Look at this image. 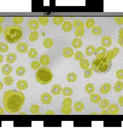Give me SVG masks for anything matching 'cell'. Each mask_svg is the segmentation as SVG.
Returning a JSON list of instances; mask_svg holds the SVG:
<instances>
[{"label":"cell","mask_w":123,"mask_h":133,"mask_svg":"<svg viewBox=\"0 0 123 133\" xmlns=\"http://www.w3.org/2000/svg\"><path fill=\"white\" fill-rule=\"evenodd\" d=\"M51 92L53 95H58L62 92V88L59 85H54L51 88Z\"/></svg>","instance_id":"cell-21"},{"label":"cell","mask_w":123,"mask_h":133,"mask_svg":"<svg viewBox=\"0 0 123 133\" xmlns=\"http://www.w3.org/2000/svg\"><path fill=\"white\" fill-rule=\"evenodd\" d=\"M89 99H90V101H91L92 103H94V104H98V103H100L101 97H100V96L98 94L92 93V94H90Z\"/></svg>","instance_id":"cell-15"},{"label":"cell","mask_w":123,"mask_h":133,"mask_svg":"<svg viewBox=\"0 0 123 133\" xmlns=\"http://www.w3.org/2000/svg\"><path fill=\"white\" fill-rule=\"evenodd\" d=\"M53 78L51 70L48 67H40L35 73V79L37 82L41 85H46L52 82Z\"/></svg>","instance_id":"cell-4"},{"label":"cell","mask_w":123,"mask_h":133,"mask_svg":"<svg viewBox=\"0 0 123 133\" xmlns=\"http://www.w3.org/2000/svg\"><path fill=\"white\" fill-rule=\"evenodd\" d=\"M43 45L45 48H50L52 45H53V41L52 40V39L50 38H46L44 40Z\"/></svg>","instance_id":"cell-23"},{"label":"cell","mask_w":123,"mask_h":133,"mask_svg":"<svg viewBox=\"0 0 123 133\" xmlns=\"http://www.w3.org/2000/svg\"><path fill=\"white\" fill-rule=\"evenodd\" d=\"M28 57H29L34 58V57H36L37 55H38V51H36L35 48H31V49L28 51Z\"/></svg>","instance_id":"cell-42"},{"label":"cell","mask_w":123,"mask_h":133,"mask_svg":"<svg viewBox=\"0 0 123 133\" xmlns=\"http://www.w3.org/2000/svg\"><path fill=\"white\" fill-rule=\"evenodd\" d=\"M16 55L14 53H9L6 57V61L8 63H14L16 61Z\"/></svg>","instance_id":"cell-20"},{"label":"cell","mask_w":123,"mask_h":133,"mask_svg":"<svg viewBox=\"0 0 123 133\" xmlns=\"http://www.w3.org/2000/svg\"><path fill=\"white\" fill-rule=\"evenodd\" d=\"M4 21V17H0V23H2Z\"/></svg>","instance_id":"cell-57"},{"label":"cell","mask_w":123,"mask_h":133,"mask_svg":"<svg viewBox=\"0 0 123 133\" xmlns=\"http://www.w3.org/2000/svg\"><path fill=\"white\" fill-rule=\"evenodd\" d=\"M111 90V85L110 83H104L100 88V91L101 94H107Z\"/></svg>","instance_id":"cell-14"},{"label":"cell","mask_w":123,"mask_h":133,"mask_svg":"<svg viewBox=\"0 0 123 133\" xmlns=\"http://www.w3.org/2000/svg\"><path fill=\"white\" fill-rule=\"evenodd\" d=\"M118 104L120 106L123 107V95L120 96L119 98H118Z\"/></svg>","instance_id":"cell-52"},{"label":"cell","mask_w":123,"mask_h":133,"mask_svg":"<svg viewBox=\"0 0 123 133\" xmlns=\"http://www.w3.org/2000/svg\"><path fill=\"white\" fill-rule=\"evenodd\" d=\"M85 90H86V92L88 93V94H92L94 92V86L93 84L92 83H88L86 87H85Z\"/></svg>","instance_id":"cell-30"},{"label":"cell","mask_w":123,"mask_h":133,"mask_svg":"<svg viewBox=\"0 0 123 133\" xmlns=\"http://www.w3.org/2000/svg\"><path fill=\"white\" fill-rule=\"evenodd\" d=\"M20 114H21V115H26V113H20Z\"/></svg>","instance_id":"cell-61"},{"label":"cell","mask_w":123,"mask_h":133,"mask_svg":"<svg viewBox=\"0 0 123 133\" xmlns=\"http://www.w3.org/2000/svg\"><path fill=\"white\" fill-rule=\"evenodd\" d=\"M46 114L47 115V114H51V115H54L55 113H54V112L53 111H52V110H47L46 112Z\"/></svg>","instance_id":"cell-54"},{"label":"cell","mask_w":123,"mask_h":133,"mask_svg":"<svg viewBox=\"0 0 123 133\" xmlns=\"http://www.w3.org/2000/svg\"><path fill=\"white\" fill-rule=\"evenodd\" d=\"M91 115H98L97 113H91Z\"/></svg>","instance_id":"cell-60"},{"label":"cell","mask_w":123,"mask_h":133,"mask_svg":"<svg viewBox=\"0 0 123 133\" xmlns=\"http://www.w3.org/2000/svg\"><path fill=\"white\" fill-rule=\"evenodd\" d=\"M40 101L44 104H50L52 101V96L48 93H44L40 96Z\"/></svg>","instance_id":"cell-7"},{"label":"cell","mask_w":123,"mask_h":133,"mask_svg":"<svg viewBox=\"0 0 123 133\" xmlns=\"http://www.w3.org/2000/svg\"><path fill=\"white\" fill-rule=\"evenodd\" d=\"M24 102V94L20 90L9 89L6 91L3 95L4 108L9 113H16L20 112Z\"/></svg>","instance_id":"cell-1"},{"label":"cell","mask_w":123,"mask_h":133,"mask_svg":"<svg viewBox=\"0 0 123 133\" xmlns=\"http://www.w3.org/2000/svg\"><path fill=\"white\" fill-rule=\"evenodd\" d=\"M94 26V20L92 18H88L86 21V26L87 28H92Z\"/></svg>","instance_id":"cell-40"},{"label":"cell","mask_w":123,"mask_h":133,"mask_svg":"<svg viewBox=\"0 0 123 133\" xmlns=\"http://www.w3.org/2000/svg\"><path fill=\"white\" fill-rule=\"evenodd\" d=\"M28 45L25 42H19L16 45V50L20 53H26L28 51Z\"/></svg>","instance_id":"cell-8"},{"label":"cell","mask_w":123,"mask_h":133,"mask_svg":"<svg viewBox=\"0 0 123 133\" xmlns=\"http://www.w3.org/2000/svg\"><path fill=\"white\" fill-rule=\"evenodd\" d=\"M91 31H92V33L93 35H94V36H98V35H100L102 32L101 28L99 26H97V25H95L93 27H92V30Z\"/></svg>","instance_id":"cell-25"},{"label":"cell","mask_w":123,"mask_h":133,"mask_svg":"<svg viewBox=\"0 0 123 133\" xmlns=\"http://www.w3.org/2000/svg\"><path fill=\"white\" fill-rule=\"evenodd\" d=\"M115 21L117 24H122L123 23V17H116Z\"/></svg>","instance_id":"cell-51"},{"label":"cell","mask_w":123,"mask_h":133,"mask_svg":"<svg viewBox=\"0 0 123 133\" xmlns=\"http://www.w3.org/2000/svg\"><path fill=\"white\" fill-rule=\"evenodd\" d=\"M106 52V49L104 46H99L97 48H95L94 54L96 56V57H105Z\"/></svg>","instance_id":"cell-6"},{"label":"cell","mask_w":123,"mask_h":133,"mask_svg":"<svg viewBox=\"0 0 123 133\" xmlns=\"http://www.w3.org/2000/svg\"><path fill=\"white\" fill-rule=\"evenodd\" d=\"M123 88V83L122 82V81L118 80L116 82L115 85H114V89L116 92H120Z\"/></svg>","instance_id":"cell-29"},{"label":"cell","mask_w":123,"mask_h":133,"mask_svg":"<svg viewBox=\"0 0 123 133\" xmlns=\"http://www.w3.org/2000/svg\"><path fill=\"white\" fill-rule=\"evenodd\" d=\"M116 77L119 79V80H122L123 79V70L120 69V70H118L116 71Z\"/></svg>","instance_id":"cell-50"},{"label":"cell","mask_w":123,"mask_h":133,"mask_svg":"<svg viewBox=\"0 0 123 133\" xmlns=\"http://www.w3.org/2000/svg\"><path fill=\"white\" fill-rule=\"evenodd\" d=\"M50 57L47 54H43L40 57V63L44 66H47L50 63Z\"/></svg>","instance_id":"cell-17"},{"label":"cell","mask_w":123,"mask_h":133,"mask_svg":"<svg viewBox=\"0 0 123 133\" xmlns=\"http://www.w3.org/2000/svg\"><path fill=\"white\" fill-rule=\"evenodd\" d=\"M3 61V57L2 54H0V63H2Z\"/></svg>","instance_id":"cell-58"},{"label":"cell","mask_w":123,"mask_h":133,"mask_svg":"<svg viewBox=\"0 0 123 133\" xmlns=\"http://www.w3.org/2000/svg\"><path fill=\"white\" fill-rule=\"evenodd\" d=\"M71 104H72V100L69 97H65L62 101V107H70Z\"/></svg>","instance_id":"cell-37"},{"label":"cell","mask_w":123,"mask_h":133,"mask_svg":"<svg viewBox=\"0 0 123 133\" xmlns=\"http://www.w3.org/2000/svg\"><path fill=\"white\" fill-rule=\"evenodd\" d=\"M82 45V42L80 38H75L72 41V46L74 48H80Z\"/></svg>","instance_id":"cell-19"},{"label":"cell","mask_w":123,"mask_h":133,"mask_svg":"<svg viewBox=\"0 0 123 133\" xmlns=\"http://www.w3.org/2000/svg\"><path fill=\"white\" fill-rule=\"evenodd\" d=\"M38 38V33L37 31H34V32H32L30 34H29V36H28V39L29 40L33 42H35Z\"/></svg>","instance_id":"cell-34"},{"label":"cell","mask_w":123,"mask_h":133,"mask_svg":"<svg viewBox=\"0 0 123 133\" xmlns=\"http://www.w3.org/2000/svg\"><path fill=\"white\" fill-rule=\"evenodd\" d=\"M8 46L6 43L4 42H0V52L2 53H4L6 51H8Z\"/></svg>","instance_id":"cell-45"},{"label":"cell","mask_w":123,"mask_h":133,"mask_svg":"<svg viewBox=\"0 0 123 133\" xmlns=\"http://www.w3.org/2000/svg\"><path fill=\"white\" fill-rule=\"evenodd\" d=\"M30 111L32 114H37L39 112V106L38 104H33L30 107Z\"/></svg>","instance_id":"cell-41"},{"label":"cell","mask_w":123,"mask_h":133,"mask_svg":"<svg viewBox=\"0 0 123 133\" xmlns=\"http://www.w3.org/2000/svg\"><path fill=\"white\" fill-rule=\"evenodd\" d=\"M62 94L64 96H66V97L70 96L72 94V93H73V90L70 87H64V88H63L62 90Z\"/></svg>","instance_id":"cell-26"},{"label":"cell","mask_w":123,"mask_h":133,"mask_svg":"<svg viewBox=\"0 0 123 133\" xmlns=\"http://www.w3.org/2000/svg\"><path fill=\"white\" fill-rule=\"evenodd\" d=\"M2 88H3V84H2V82L0 81V90H2Z\"/></svg>","instance_id":"cell-59"},{"label":"cell","mask_w":123,"mask_h":133,"mask_svg":"<svg viewBox=\"0 0 123 133\" xmlns=\"http://www.w3.org/2000/svg\"><path fill=\"white\" fill-rule=\"evenodd\" d=\"M76 78H77V76H76V73H70L67 76V80L69 82H75L76 80Z\"/></svg>","instance_id":"cell-31"},{"label":"cell","mask_w":123,"mask_h":133,"mask_svg":"<svg viewBox=\"0 0 123 133\" xmlns=\"http://www.w3.org/2000/svg\"><path fill=\"white\" fill-rule=\"evenodd\" d=\"M118 52H119V49H118V48H112V49H111V50L106 51V54H105V57H106L108 60H112V59L118 54Z\"/></svg>","instance_id":"cell-5"},{"label":"cell","mask_w":123,"mask_h":133,"mask_svg":"<svg viewBox=\"0 0 123 133\" xmlns=\"http://www.w3.org/2000/svg\"><path fill=\"white\" fill-rule=\"evenodd\" d=\"M110 113H109V111L108 110H103L101 112H100V114L101 115H103V114H104V115H108Z\"/></svg>","instance_id":"cell-53"},{"label":"cell","mask_w":123,"mask_h":133,"mask_svg":"<svg viewBox=\"0 0 123 133\" xmlns=\"http://www.w3.org/2000/svg\"><path fill=\"white\" fill-rule=\"evenodd\" d=\"M62 55L66 58H70L74 55V51L72 48L69 47L64 48L62 51Z\"/></svg>","instance_id":"cell-11"},{"label":"cell","mask_w":123,"mask_h":133,"mask_svg":"<svg viewBox=\"0 0 123 133\" xmlns=\"http://www.w3.org/2000/svg\"><path fill=\"white\" fill-rule=\"evenodd\" d=\"M84 57V54H82V52L81 51H76L74 53V58L75 60H78V61H80L82 59H83Z\"/></svg>","instance_id":"cell-43"},{"label":"cell","mask_w":123,"mask_h":133,"mask_svg":"<svg viewBox=\"0 0 123 133\" xmlns=\"http://www.w3.org/2000/svg\"><path fill=\"white\" fill-rule=\"evenodd\" d=\"M80 66L82 69V70H86L87 68H88L89 66V62L88 60L86 59H82L80 61Z\"/></svg>","instance_id":"cell-27"},{"label":"cell","mask_w":123,"mask_h":133,"mask_svg":"<svg viewBox=\"0 0 123 133\" xmlns=\"http://www.w3.org/2000/svg\"><path fill=\"white\" fill-rule=\"evenodd\" d=\"M83 75H84V76H85L86 78H89V77H91L92 75V69H90V68L86 69L85 71H84Z\"/></svg>","instance_id":"cell-49"},{"label":"cell","mask_w":123,"mask_h":133,"mask_svg":"<svg viewBox=\"0 0 123 133\" xmlns=\"http://www.w3.org/2000/svg\"><path fill=\"white\" fill-rule=\"evenodd\" d=\"M73 25L76 29H84V26H85L84 23L80 20H75L73 23Z\"/></svg>","instance_id":"cell-24"},{"label":"cell","mask_w":123,"mask_h":133,"mask_svg":"<svg viewBox=\"0 0 123 133\" xmlns=\"http://www.w3.org/2000/svg\"><path fill=\"white\" fill-rule=\"evenodd\" d=\"M12 20L15 24H20L23 21V17H14Z\"/></svg>","instance_id":"cell-48"},{"label":"cell","mask_w":123,"mask_h":133,"mask_svg":"<svg viewBox=\"0 0 123 133\" xmlns=\"http://www.w3.org/2000/svg\"><path fill=\"white\" fill-rule=\"evenodd\" d=\"M101 45L104 47H110L112 45V39L110 36H104L101 39Z\"/></svg>","instance_id":"cell-12"},{"label":"cell","mask_w":123,"mask_h":133,"mask_svg":"<svg viewBox=\"0 0 123 133\" xmlns=\"http://www.w3.org/2000/svg\"><path fill=\"white\" fill-rule=\"evenodd\" d=\"M4 110L0 107V115H4Z\"/></svg>","instance_id":"cell-55"},{"label":"cell","mask_w":123,"mask_h":133,"mask_svg":"<svg viewBox=\"0 0 123 133\" xmlns=\"http://www.w3.org/2000/svg\"><path fill=\"white\" fill-rule=\"evenodd\" d=\"M16 73L18 76H22L26 73V69L23 66H19L16 70Z\"/></svg>","instance_id":"cell-36"},{"label":"cell","mask_w":123,"mask_h":133,"mask_svg":"<svg viewBox=\"0 0 123 133\" xmlns=\"http://www.w3.org/2000/svg\"><path fill=\"white\" fill-rule=\"evenodd\" d=\"M2 72L4 75H9L12 72V67L10 64H4L2 67Z\"/></svg>","instance_id":"cell-18"},{"label":"cell","mask_w":123,"mask_h":133,"mask_svg":"<svg viewBox=\"0 0 123 133\" xmlns=\"http://www.w3.org/2000/svg\"><path fill=\"white\" fill-rule=\"evenodd\" d=\"M84 33H85L84 29H76V30H75V35H76V36H77L78 38L83 36Z\"/></svg>","instance_id":"cell-47"},{"label":"cell","mask_w":123,"mask_h":133,"mask_svg":"<svg viewBox=\"0 0 123 133\" xmlns=\"http://www.w3.org/2000/svg\"><path fill=\"white\" fill-rule=\"evenodd\" d=\"M112 66L111 60H108L106 57H96L93 60L92 63V69L93 71L99 73H106L109 72Z\"/></svg>","instance_id":"cell-3"},{"label":"cell","mask_w":123,"mask_h":133,"mask_svg":"<svg viewBox=\"0 0 123 133\" xmlns=\"http://www.w3.org/2000/svg\"><path fill=\"white\" fill-rule=\"evenodd\" d=\"M16 87L19 90H25L28 88V82L26 80H20L16 83Z\"/></svg>","instance_id":"cell-16"},{"label":"cell","mask_w":123,"mask_h":133,"mask_svg":"<svg viewBox=\"0 0 123 133\" xmlns=\"http://www.w3.org/2000/svg\"><path fill=\"white\" fill-rule=\"evenodd\" d=\"M13 82H14L13 78H12L11 76H10L9 75H7V76L4 78V84L7 85H12Z\"/></svg>","instance_id":"cell-39"},{"label":"cell","mask_w":123,"mask_h":133,"mask_svg":"<svg viewBox=\"0 0 123 133\" xmlns=\"http://www.w3.org/2000/svg\"><path fill=\"white\" fill-rule=\"evenodd\" d=\"M94 50H95V48L93 45H88L86 48V54L88 56H91L92 54H94Z\"/></svg>","instance_id":"cell-32"},{"label":"cell","mask_w":123,"mask_h":133,"mask_svg":"<svg viewBox=\"0 0 123 133\" xmlns=\"http://www.w3.org/2000/svg\"><path fill=\"white\" fill-rule=\"evenodd\" d=\"M62 28L64 32H70L73 28V23L70 21H64L62 25Z\"/></svg>","instance_id":"cell-13"},{"label":"cell","mask_w":123,"mask_h":133,"mask_svg":"<svg viewBox=\"0 0 123 133\" xmlns=\"http://www.w3.org/2000/svg\"><path fill=\"white\" fill-rule=\"evenodd\" d=\"M110 105V102L107 99H104L100 101V107L103 110L107 109Z\"/></svg>","instance_id":"cell-33"},{"label":"cell","mask_w":123,"mask_h":133,"mask_svg":"<svg viewBox=\"0 0 123 133\" xmlns=\"http://www.w3.org/2000/svg\"><path fill=\"white\" fill-rule=\"evenodd\" d=\"M3 30H4V29H3V26H2V25H0V34L3 32Z\"/></svg>","instance_id":"cell-56"},{"label":"cell","mask_w":123,"mask_h":133,"mask_svg":"<svg viewBox=\"0 0 123 133\" xmlns=\"http://www.w3.org/2000/svg\"><path fill=\"white\" fill-rule=\"evenodd\" d=\"M118 43L123 47V28H121L118 31Z\"/></svg>","instance_id":"cell-35"},{"label":"cell","mask_w":123,"mask_h":133,"mask_svg":"<svg viewBox=\"0 0 123 133\" xmlns=\"http://www.w3.org/2000/svg\"><path fill=\"white\" fill-rule=\"evenodd\" d=\"M31 67L33 69V70H38L40 67V63L37 61V60H34L31 63Z\"/></svg>","instance_id":"cell-46"},{"label":"cell","mask_w":123,"mask_h":133,"mask_svg":"<svg viewBox=\"0 0 123 133\" xmlns=\"http://www.w3.org/2000/svg\"><path fill=\"white\" fill-rule=\"evenodd\" d=\"M108 111H109L110 114H111V115H116L119 112V108H118V107L116 104H112L109 105Z\"/></svg>","instance_id":"cell-9"},{"label":"cell","mask_w":123,"mask_h":133,"mask_svg":"<svg viewBox=\"0 0 123 133\" xmlns=\"http://www.w3.org/2000/svg\"><path fill=\"white\" fill-rule=\"evenodd\" d=\"M22 29L18 25H11L4 30V38L8 43L14 44L20 42L22 38Z\"/></svg>","instance_id":"cell-2"},{"label":"cell","mask_w":123,"mask_h":133,"mask_svg":"<svg viewBox=\"0 0 123 133\" xmlns=\"http://www.w3.org/2000/svg\"><path fill=\"white\" fill-rule=\"evenodd\" d=\"M74 108L76 112H81L84 109V104L81 101H77L74 104Z\"/></svg>","instance_id":"cell-22"},{"label":"cell","mask_w":123,"mask_h":133,"mask_svg":"<svg viewBox=\"0 0 123 133\" xmlns=\"http://www.w3.org/2000/svg\"><path fill=\"white\" fill-rule=\"evenodd\" d=\"M28 26L31 30H37L39 28V23L36 20H30L28 23Z\"/></svg>","instance_id":"cell-10"},{"label":"cell","mask_w":123,"mask_h":133,"mask_svg":"<svg viewBox=\"0 0 123 133\" xmlns=\"http://www.w3.org/2000/svg\"><path fill=\"white\" fill-rule=\"evenodd\" d=\"M62 113L64 115H68L71 113L72 109L70 107H62Z\"/></svg>","instance_id":"cell-44"},{"label":"cell","mask_w":123,"mask_h":133,"mask_svg":"<svg viewBox=\"0 0 123 133\" xmlns=\"http://www.w3.org/2000/svg\"><path fill=\"white\" fill-rule=\"evenodd\" d=\"M38 20H39V23L42 26H46L48 24V22H49V19L46 17H39Z\"/></svg>","instance_id":"cell-38"},{"label":"cell","mask_w":123,"mask_h":133,"mask_svg":"<svg viewBox=\"0 0 123 133\" xmlns=\"http://www.w3.org/2000/svg\"><path fill=\"white\" fill-rule=\"evenodd\" d=\"M63 21H64L63 17H53V18H52V22L56 26H59L60 24H62V23H63Z\"/></svg>","instance_id":"cell-28"}]
</instances>
